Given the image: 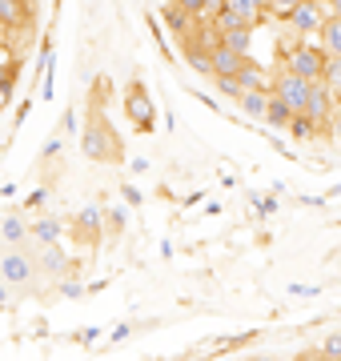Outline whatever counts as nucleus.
Segmentation results:
<instances>
[{"label":"nucleus","instance_id":"1","mask_svg":"<svg viewBox=\"0 0 341 361\" xmlns=\"http://www.w3.org/2000/svg\"><path fill=\"white\" fill-rule=\"evenodd\" d=\"M32 277H37V261H32L28 249H8V253H0V281L8 285V289H25Z\"/></svg>","mask_w":341,"mask_h":361},{"label":"nucleus","instance_id":"2","mask_svg":"<svg viewBox=\"0 0 341 361\" xmlns=\"http://www.w3.org/2000/svg\"><path fill=\"white\" fill-rule=\"evenodd\" d=\"M305 92H309V80H302V77H293V73H277L273 80H269V97H277V101L285 104L293 116H302V109H305Z\"/></svg>","mask_w":341,"mask_h":361},{"label":"nucleus","instance_id":"3","mask_svg":"<svg viewBox=\"0 0 341 361\" xmlns=\"http://www.w3.org/2000/svg\"><path fill=\"white\" fill-rule=\"evenodd\" d=\"M321 68H326V52L317 49V44H293L285 56V73L302 80H317L321 77Z\"/></svg>","mask_w":341,"mask_h":361},{"label":"nucleus","instance_id":"4","mask_svg":"<svg viewBox=\"0 0 341 361\" xmlns=\"http://www.w3.org/2000/svg\"><path fill=\"white\" fill-rule=\"evenodd\" d=\"M337 113V97L321 85V80H309V92H305V109H302V116H309L317 129L321 125H329V116Z\"/></svg>","mask_w":341,"mask_h":361},{"label":"nucleus","instance_id":"5","mask_svg":"<svg viewBox=\"0 0 341 361\" xmlns=\"http://www.w3.org/2000/svg\"><path fill=\"white\" fill-rule=\"evenodd\" d=\"M285 25L293 28V32H302V37L317 32V28L326 25V8H321V0H302V4L285 16Z\"/></svg>","mask_w":341,"mask_h":361},{"label":"nucleus","instance_id":"6","mask_svg":"<svg viewBox=\"0 0 341 361\" xmlns=\"http://www.w3.org/2000/svg\"><path fill=\"white\" fill-rule=\"evenodd\" d=\"M0 25L16 32V28H28L32 25V4L28 0H0Z\"/></svg>","mask_w":341,"mask_h":361},{"label":"nucleus","instance_id":"7","mask_svg":"<svg viewBox=\"0 0 341 361\" xmlns=\"http://www.w3.org/2000/svg\"><path fill=\"white\" fill-rule=\"evenodd\" d=\"M113 149H117V141H113L101 125H92V129L85 133V153H89L92 161H113V157H117Z\"/></svg>","mask_w":341,"mask_h":361},{"label":"nucleus","instance_id":"8","mask_svg":"<svg viewBox=\"0 0 341 361\" xmlns=\"http://www.w3.org/2000/svg\"><path fill=\"white\" fill-rule=\"evenodd\" d=\"M0 245H13V249H25L28 245V221L20 213L0 221Z\"/></svg>","mask_w":341,"mask_h":361},{"label":"nucleus","instance_id":"9","mask_svg":"<svg viewBox=\"0 0 341 361\" xmlns=\"http://www.w3.org/2000/svg\"><path fill=\"white\" fill-rule=\"evenodd\" d=\"M217 44L229 52H237L241 61H249V49H253V28H233V32H217Z\"/></svg>","mask_w":341,"mask_h":361},{"label":"nucleus","instance_id":"10","mask_svg":"<svg viewBox=\"0 0 341 361\" xmlns=\"http://www.w3.org/2000/svg\"><path fill=\"white\" fill-rule=\"evenodd\" d=\"M209 65H213V77H237L245 61H241L237 52H229V49H221V44H217V49L209 52Z\"/></svg>","mask_w":341,"mask_h":361},{"label":"nucleus","instance_id":"11","mask_svg":"<svg viewBox=\"0 0 341 361\" xmlns=\"http://www.w3.org/2000/svg\"><path fill=\"white\" fill-rule=\"evenodd\" d=\"M317 49L326 52V56H341V20L326 16V25L317 28Z\"/></svg>","mask_w":341,"mask_h":361},{"label":"nucleus","instance_id":"12","mask_svg":"<svg viewBox=\"0 0 341 361\" xmlns=\"http://www.w3.org/2000/svg\"><path fill=\"white\" fill-rule=\"evenodd\" d=\"M225 8H233L249 28H257L261 25V16H265V0H225Z\"/></svg>","mask_w":341,"mask_h":361},{"label":"nucleus","instance_id":"13","mask_svg":"<svg viewBox=\"0 0 341 361\" xmlns=\"http://www.w3.org/2000/svg\"><path fill=\"white\" fill-rule=\"evenodd\" d=\"M237 101H241L245 116H253V121H265V109H269V89H249V92H241Z\"/></svg>","mask_w":341,"mask_h":361},{"label":"nucleus","instance_id":"14","mask_svg":"<svg viewBox=\"0 0 341 361\" xmlns=\"http://www.w3.org/2000/svg\"><path fill=\"white\" fill-rule=\"evenodd\" d=\"M37 273H65L68 269V257L61 245H49V249H37Z\"/></svg>","mask_w":341,"mask_h":361},{"label":"nucleus","instance_id":"15","mask_svg":"<svg viewBox=\"0 0 341 361\" xmlns=\"http://www.w3.org/2000/svg\"><path fill=\"white\" fill-rule=\"evenodd\" d=\"M237 85H241V92H249V89H269V77H265L257 65H241V73H237Z\"/></svg>","mask_w":341,"mask_h":361},{"label":"nucleus","instance_id":"16","mask_svg":"<svg viewBox=\"0 0 341 361\" xmlns=\"http://www.w3.org/2000/svg\"><path fill=\"white\" fill-rule=\"evenodd\" d=\"M317 80H321V85L341 101V56H326V68H321V77Z\"/></svg>","mask_w":341,"mask_h":361},{"label":"nucleus","instance_id":"17","mask_svg":"<svg viewBox=\"0 0 341 361\" xmlns=\"http://www.w3.org/2000/svg\"><path fill=\"white\" fill-rule=\"evenodd\" d=\"M165 20H169V28H173V32H177L181 40H189V32L197 28V20H193V16H189V13H181V8H173V4L165 8Z\"/></svg>","mask_w":341,"mask_h":361},{"label":"nucleus","instance_id":"18","mask_svg":"<svg viewBox=\"0 0 341 361\" xmlns=\"http://www.w3.org/2000/svg\"><path fill=\"white\" fill-rule=\"evenodd\" d=\"M289 121H293V113H289L285 104L277 101V97H269V109H265V125H269V129H285Z\"/></svg>","mask_w":341,"mask_h":361},{"label":"nucleus","instance_id":"19","mask_svg":"<svg viewBox=\"0 0 341 361\" xmlns=\"http://www.w3.org/2000/svg\"><path fill=\"white\" fill-rule=\"evenodd\" d=\"M185 61L197 68V73H209V77H213V65H209V52H205V49H197V44H185Z\"/></svg>","mask_w":341,"mask_h":361},{"label":"nucleus","instance_id":"20","mask_svg":"<svg viewBox=\"0 0 341 361\" xmlns=\"http://www.w3.org/2000/svg\"><path fill=\"white\" fill-rule=\"evenodd\" d=\"M13 85H16V73L4 65V61H0V109L13 101Z\"/></svg>","mask_w":341,"mask_h":361},{"label":"nucleus","instance_id":"21","mask_svg":"<svg viewBox=\"0 0 341 361\" xmlns=\"http://www.w3.org/2000/svg\"><path fill=\"white\" fill-rule=\"evenodd\" d=\"M129 109L137 113V121H141V125H149V116H153V109H149V97H144L141 89H132V97H129Z\"/></svg>","mask_w":341,"mask_h":361},{"label":"nucleus","instance_id":"22","mask_svg":"<svg viewBox=\"0 0 341 361\" xmlns=\"http://www.w3.org/2000/svg\"><path fill=\"white\" fill-rule=\"evenodd\" d=\"M285 129L293 133L297 141H309V137H314V133H317V125H314V121H309V116H293V121H289Z\"/></svg>","mask_w":341,"mask_h":361},{"label":"nucleus","instance_id":"23","mask_svg":"<svg viewBox=\"0 0 341 361\" xmlns=\"http://www.w3.org/2000/svg\"><path fill=\"white\" fill-rule=\"evenodd\" d=\"M77 225H80L85 233H92V237H97V229H101V209H80Z\"/></svg>","mask_w":341,"mask_h":361},{"label":"nucleus","instance_id":"24","mask_svg":"<svg viewBox=\"0 0 341 361\" xmlns=\"http://www.w3.org/2000/svg\"><path fill=\"white\" fill-rule=\"evenodd\" d=\"M302 0H265V13H273V16H289L293 8H297Z\"/></svg>","mask_w":341,"mask_h":361},{"label":"nucleus","instance_id":"25","mask_svg":"<svg viewBox=\"0 0 341 361\" xmlns=\"http://www.w3.org/2000/svg\"><path fill=\"white\" fill-rule=\"evenodd\" d=\"M321 361H341V334H333L326 345H321Z\"/></svg>","mask_w":341,"mask_h":361},{"label":"nucleus","instance_id":"26","mask_svg":"<svg viewBox=\"0 0 341 361\" xmlns=\"http://www.w3.org/2000/svg\"><path fill=\"white\" fill-rule=\"evenodd\" d=\"M213 85H217L225 97H241V85H237V77H213Z\"/></svg>","mask_w":341,"mask_h":361},{"label":"nucleus","instance_id":"27","mask_svg":"<svg viewBox=\"0 0 341 361\" xmlns=\"http://www.w3.org/2000/svg\"><path fill=\"white\" fill-rule=\"evenodd\" d=\"M125 225H129V213H125V209H108V229L120 233Z\"/></svg>","mask_w":341,"mask_h":361},{"label":"nucleus","instance_id":"28","mask_svg":"<svg viewBox=\"0 0 341 361\" xmlns=\"http://www.w3.org/2000/svg\"><path fill=\"white\" fill-rule=\"evenodd\" d=\"M173 8H181V13H189L193 20H201V0H173Z\"/></svg>","mask_w":341,"mask_h":361},{"label":"nucleus","instance_id":"29","mask_svg":"<svg viewBox=\"0 0 341 361\" xmlns=\"http://www.w3.org/2000/svg\"><path fill=\"white\" fill-rule=\"evenodd\" d=\"M221 8H225V0H201V16H209V20L221 13Z\"/></svg>","mask_w":341,"mask_h":361},{"label":"nucleus","instance_id":"30","mask_svg":"<svg viewBox=\"0 0 341 361\" xmlns=\"http://www.w3.org/2000/svg\"><path fill=\"white\" fill-rule=\"evenodd\" d=\"M329 133H333V141H341V113L329 116Z\"/></svg>","mask_w":341,"mask_h":361},{"label":"nucleus","instance_id":"31","mask_svg":"<svg viewBox=\"0 0 341 361\" xmlns=\"http://www.w3.org/2000/svg\"><path fill=\"white\" fill-rule=\"evenodd\" d=\"M61 293H65V297H80V293H85V289H80L77 281H68V285H61Z\"/></svg>","mask_w":341,"mask_h":361},{"label":"nucleus","instance_id":"32","mask_svg":"<svg viewBox=\"0 0 341 361\" xmlns=\"http://www.w3.org/2000/svg\"><path fill=\"white\" fill-rule=\"evenodd\" d=\"M4 52H8V28L0 25V61H4Z\"/></svg>","mask_w":341,"mask_h":361},{"label":"nucleus","instance_id":"33","mask_svg":"<svg viewBox=\"0 0 341 361\" xmlns=\"http://www.w3.org/2000/svg\"><path fill=\"white\" fill-rule=\"evenodd\" d=\"M4 305H8V285L0 281V310H4Z\"/></svg>","mask_w":341,"mask_h":361},{"label":"nucleus","instance_id":"34","mask_svg":"<svg viewBox=\"0 0 341 361\" xmlns=\"http://www.w3.org/2000/svg\"><path fill=\"white\" fill-rule=\"evenodd\" d=\"M249 361H277V357H249Z\"/></svg>","mask_w":341,"mask_h":361},{"label":"nucleus","instance_id":"35","mask_svg":"<svg viewBox=\"0 0 341 361\" xmlns=\"http://www.w3.org/2000/svg\"><path fill=\"white\" fill-rule=\"evenodd\" d=\"M0 253H4V249H0Z\"/></svg>","mask_w":341,"mask_h":361},{"label":"nucleus","instance_id":"36","mask_svg":"<svg viewBox=\"0 0 341 361\" xmlns=\"http://www.w3.org/2000/svg\"><path fill=\"white\" fill-rule=\"evenodd\" d=\"M28 4H32V0H28Z\"/></svg>","mask_w":341,"mask_h":361},{"label":"nucleus","instance_id":"37","mask_svg":"<svg viewBox=\"0 0 341 361\" xmlns=\"http://www.w3.org/2000/svg\"><path fill=\"white\" fill-rule=\"evenodd\" d=\"M245 361H249V357H245Z\"/></svg>","mask_w":341,"mask_h":361}]
</instances>
